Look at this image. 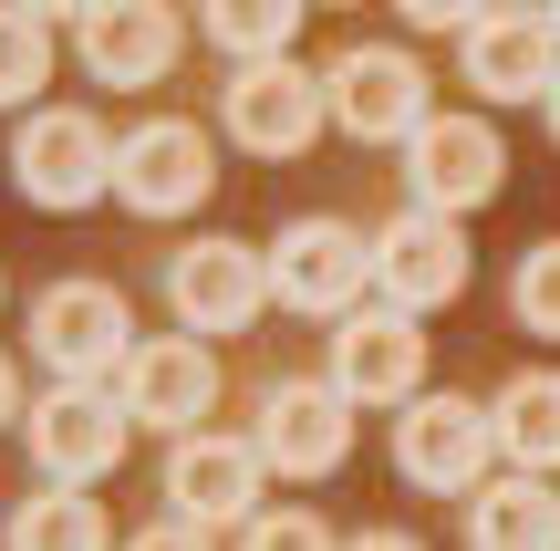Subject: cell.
Listing matches in <instances>:
<instances>
[{
    "mask_svg": "<svg viewBox=\"0 0 560 551\" xmlns=\"http://www.w3.org/2000/svg\"><path fill=\"white\" fill-rule=\"evenodd\" d=\"M11 187L32 208H94L115 198V136H104L83 104H42L11 136Z\"/></svg>",
    "mask_w": 560,
    "mask_h": 551,
    "instance_id": "obj_1",
    "label": "cell"
},
{
    "mask_svg": "<svg viewBox=\"0 0 560 551\" xmlns=\"http://www.w3.org/2000/svg\"><path fill=\"white\" fill-rule=\"evenodd\" d=\"M166 500H177L187 531H219V520H260V458L249 437H177L166 448Z\"/></svg>",
    "mask_w": 560,
    "mask_h": 551,
    "instance_id": "obj_15",
    "label": "cell"
},
{
    "mask_svg": "<svg viewBox=\"0 0 560 551\" xmlns=\"http://www.w3.org/2000/svg\"><path fill=\"white\" fill-rule=\"evenodd\" d=\"M425 386V333L395 302H353L332 333V395L342 406H405Z\"/></svg>",
    "mask_w": 560,
    "mask_h": 551,
    "instance_id": "obj_7",
    "label": "cell"
},
{
    "mask_svg": "<svg viewBox=\"0 0 560 551\" xmlns=\"http://www.w3.org/2000/svg\"><path fill=\"white\" fill-rule=\"evenodd\" d=\"M467 541L478 551H560V500L540 490V479H478L467 490Z\"/></svg>",
    "mask_w": 560,
    "mask_h": 551,
    "instance_id": "obj_18",
    "label": "cell"
},
{
    "mask_svg": "<svg viewBox=\"0 0 560 551\" xmlns=\"http://www.w3.org/2000/svg\"><path fill=\"white\" fill-rule=\"evenodd\" d=\"M405 177H416V208L467 219V208L499 198L509 146H499V125H478V115H425L416 136H405Z\"/></svg>",
    "mask_w": 560,
    "mask_h": 551,
    "instance_id": "obj_6",
    "label": "cell"
},
{
    "mask_svg": "<svg viewBox=\"0 0 560 551\" xmlns=\"http://www.w3.org/2000/svg\"><path fill=\"white\" fill-rule=\"evenodd\" d=\"M240 551H342V541L322 531L312 510H280V520H249V531H240Z\"/></svg>",
    "mask_w": 560,
    "mask_h": 551,
    "instance_id": "obj_24",
    "label": "cell"
},
{
    "mask_svg": "<svg viewBox=\"0 0 560 551\" xmlns=\"http://www.w3.org/2000/svg\"><path fill=\"white\" fill-rule=\"evenodd\" d=\"M550 42H560V21H550Z\"/></svg>",
    "mask_w": 560,
    "mask_h": 551,
    "instance_id": "obj_29",
    "label": "cell"
},
{
    "mask_svg": "<svg viewBox=\"0 0 560 551\" xmlns=\"http://www.w3.org/2000/svg\"><path fill=\"white\" fill-rule=\"evenodd\" d=\"M322 115H332L353 146H405L425 115H436V94H425V62H416V53L353 42V53L322 73Z\"/></svg>",
    "mask_w": 560,
    "mask_h": 551,
    "instance_id": "obj_2",
    "label": "cell"
},
{
    "mask_svg": "<svg viewBox=\"0 0 560 551\" xmlns=\"http://www.w3.org/2000/svg\"><path fill=\"white\" fill-rule=\"evenodd\" d=\"M260 261H270V291L291 312H353L363 282H374V240L342 219H291L280 250H260Z\"/></svg>",
    "mask_w": 560,
    "mask_h": 551,
    "instance_id": "obj_9",
    "label": "cell"
},
{
    "mask_svg": "<svg viewBox=\"0 0 560 551\" xmlns=\"http://www.w3.org/2000/svg\"><path fill=\"white\" fill-rule=\"evenodd\" d=\"M11 551H104V510L83 490H42L11 510V531H0Z\"/></svg>",
    "mask_w": 560,
    "mask_h": 551,
    "instance_id": "obj_20",
    "label": "cell"
},
{
    "mask_svg": "<svg viewBox=\"0 0 560 551\" xmlns=\"http://www.w3.org/2000/svg\"><path fill=\"white\" fill-rule=\"evenodd\" d=\"M342 551H425L416 531H363V541H342Z\"/></svg>",
    "mask_w": 560,
    "mask_h": 551,
    "instance_id": "obj_26",
    "label": "cell"
},
{
    "mask_svg": "<svg viewBox=\"0 0 560 551\" xmlns=\"http://www.w3.org/2000/svg\"><path fill=\"white\" fill-rule=\"evenodd\" d=\"M166 302H177L187 333H240L249 312L270 302V261L249 240H198L166 261Z\"/></svg>",
    "mask_w": 560,
    "mask_h": 551,
    "instance_id": "obj_13",
    "label": "cell"
},
{
    "mask_svg": "<svg viewBox=\"0 0 560 551\" xmlns=\"http://www.w3.org/2000/svg\"><path fill=\"white\" fill-rule=\"evenodd\" d=\"M374 291L395 312H446L467 291V240L457 219H436V208H405V219L374 229Z\"/></svg>",
    "mask_w": 560,
    "mask_h": 551,
    "instance_id": "obj_12",
    "label": "cell"
},
{
    "mask_svg": "<svg viewBox=\"0 0 560 551\" xmlns=\"http://www.w3.org/2000/svg\"><path fill=\"white\" fill-rule=\"evenodd\" d=\"M83 62H94V83H115V94H136V83H166V62H177V11H145V0H115V11H83L73 21Z\"/></svg>",
    "mask_w": 560,
    "mask_h": 551,
    "instance_id": "obj_17",
    "label": "cell"
},
{
    "mask_svg": "<svg viewBox=\"0 0 560 551\" xmlns=\"http://www.w3.org/2000/svg\"><path fill=\"white\" fill-rule=\"evenodd\" d=\"M219 157H208V125L198 115H145L136 136H115V198L136 219H187L208 198Z\"/></svg>",
    "mask_w": 560,
    "mask_h": 551,
    "instance_id": "obj_4",
    "label": "cell"
},
{
    "mask_svg": "<svg viewBox=\"0 0 560 551\" xmlns=\"http://www.w3.org/2000/svg\"><path fill=\"white\" fill-rule=\"evenodd\" d=\"M21 427H32V458H42L52 490H94V479H115V458H125V406L94 395V386H52Z\"/></svg>",
    "mask_w": 560,
    "mask_h": 551,
    "instance_id": "obj_11",
    "label": "cell"
},
{
    "mask_svg": "<svg viewBox=\"0 0 560 551\" xmlns=\"http://www.w3.org/2000/svg\"><path fill=\"white\" fill-rule=\"evenodd\" d=\"M32 354L62 375V386H104V375H125V354H136V312H125L115 282H52L32 302Z\"/></svg>",
    "mask_w": 560,
    "mask_h": 551,
    "instance_id": "obj_3",
    "label": "cell"
},
{
    "mask_svg": "<svg viewBox=\"0 0 560 551\" xmlns=\"http://www.w3.org/2000/svg\"><path fill=\"white\" fill-rule=\"evenodd\" d=\"M115 406L125 427H166V437H198V416L219 406V354L198 333H166V344H136L115 375Z\"/></svg>",
    "mask_w": 560,
    "mask_h": 551,
    "instance_id": "obj_8",
    "label": "cell"
},
{
    "mask_svg": "<svg viewBox=\"0 0 560 551\" xmlns=\"http://www.w3.org/2000/svg\"><path fill=\"white\" fill-rule=\"evenodd\" d=\"M198 32L219 42V53H240V62H280L291 32H301V11H291V0H219Z\"/></svg>",
    "mask_w": 560,
    "mask_h": 551,
    "instance_id": "obj_21",
    "label": "cell"
},
{
    "mask_svg": "<svg viewBox=\"0 0 560 551\" xmlns=\"http://www.w3.org/2000/svg\"><path fill=\"white\" fill-rule=\"evenodd\" d=\"M229 136L249 157H301L322 136V73H301L291 53L280 62H240L229 73Z\"/></svg>",
    "mask_w": 560,
    "mask_h": 551,
    "instance_id": "obj_14",
    "label": "cell"
},
{
    "mask_svg": "<svg viewBox=\"0 0 560 551\" xmlns=\"http://www.w3.org/2000/svg\"><path fill=\"white\" fill-rule=\"evenodd\" d=\"M488 437H499V458L520 479L560 469V375H509L499 406H488Z\"/></svg>",
    "mask_w": 560,
    "mask_h": 551,
    "instance_id": "obj_19",
    "label": "cell"
},
{
    "mask_svg": "<svg viewBox=\"0 0 560 551\" xmlns=\"http://www.w3.org/2000/svg\"><path fill=\"white\" fill-rule=\"evenodd\" d=\"M520 323H529V333H550V344H560V240L520 250Z\"/></svg>",
    "mask_w": 560,
    "mask_h": 551,
    "instance_id": "obj_23",
    "label": "cell"
},
{
    "mask_svg": "<svg viewBox=\"0 0 560 551\" xmlns=\"http://www.w3.org/2000/svg\"><path fill=\"white\" fill-rule=\"evenodd\" d=\"M249 458H260V479H332L342 458H353V406H342L332 386H312V375H280L260 395V427H249Z\"/></svg>",
    "mask_w": 560,
    "mask_h": 551,
    "instance_id": "obj_5",
    "label": "cell"
},
{
    "mask_svg": "<svg viewBox=\"0 0 560 551\" xmlns=\"http://www.w3.org/2000/svg\"><path fill=\"white\" fill-rule=\"evenodd\" d=\"M21 416V375H11V354H0V427Z\"/></svg>",
    "mask_w": 560,
    "mask_h": 551,
    "instance_id": "obj_27",
    "label": "cell"
},
{
    "mask_svg": "<svg viewBox=\"0 0 560 551\" xmlns=\"http://www.w3.org/2000/svg\"><path fill=\"white\" fill-rule=\"evenodd\" d=\"M32 83H52V21L0 11V104H32Z\"/></svg>",
    "mask_w": 560,
    "mask_h": 551,
    "instance_id": "obj_22",
    "label": "cell"
},
{
    "mask_svg": "<svg viewBox=\"0 0 560 551\" xmlns=\"http://www.w3.org/2000/svg\"><path fill=\"white\" fill-rule=\"evenodd\" d=\"M125 551H208V531H187V520H156V531H136Z\"/></svg>",
    "mask_w": 560,
    "mask_h": 551,
    "instance_id": "obj_25",
    "label": "cell"
},
{
    "mask_svg": "<svg viewBox=\"0 0 560 551\" xmlns=\"http://www.w3.org/2000/svg\"><path fill=\"white\" fill-rule=\"evenodd\" d=\"M457 42H467V83H478L488 104H529V94H550V73H560V42H550L540 11H478Z\"/></svg>",
    "mask_w": 560,
    "mask_h": 551,
    "instance_id": "obj_16",
    "label": "cell"
},
{
    "mask_svg": "<svg viewBox=\"0 0 560 551\" xmlns=\"http://www.w3.org/2000/svg\"><path fill=\"white\" fill-rule=\"evenodd\" d=\"M540 104H550V136H560V73H550V94H540Z\"/></svg>",
    "mask_w": 560,
    "mask_h": 551,
    "instance_id": "obj_28",
    "label": "cell"
},
{
    "mask_svg": "<svg viewBox=\"0 0 560 551\" xmlns=\"http://www.w3.org/2000/svg\"><path fill=\"white\" fill-rule=\"evenodd\" d=\"M488 458H499L488 406H467V395H405V416H395V469L416 479V490H478Z\"/></svg>",
    "mask_w": 560,
    "mask_h": 551,
    "instance_id": "obj_10",
    "label": "cell"
}]
</instances>
